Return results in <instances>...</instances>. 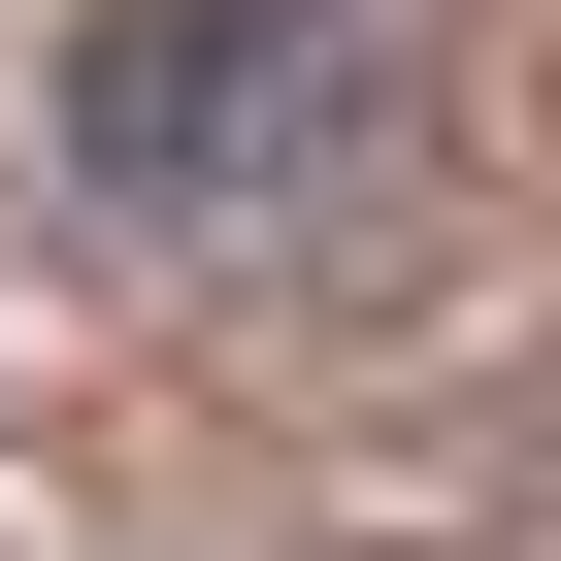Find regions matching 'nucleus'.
Returning <instances> with one entry per match:
<instances>
[{"label": "nucleus", "mask_w": 561, "mask_h": 561, "mask_svg": "<svg viewBox=\"0 0 561 561\" xmlns=\"http://www.w3.org/2000/svg\"><path fill=\"white\" fill-rule=\"evenodd\" d=\"M331 100H364V0H100V34H67V165H100L133 231L298 198V165H331Z\"/></svg>", "instance_id": "obj_1"}]
</instances>
